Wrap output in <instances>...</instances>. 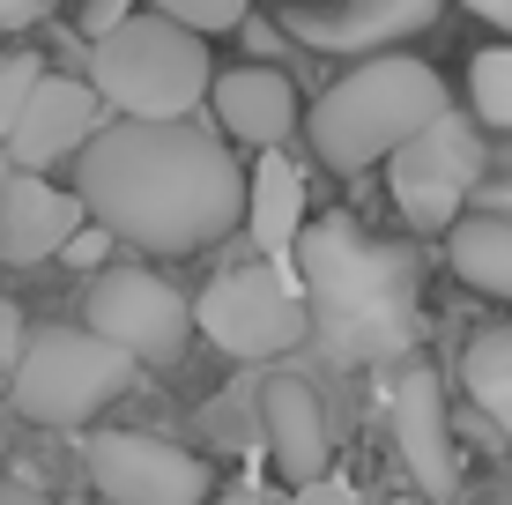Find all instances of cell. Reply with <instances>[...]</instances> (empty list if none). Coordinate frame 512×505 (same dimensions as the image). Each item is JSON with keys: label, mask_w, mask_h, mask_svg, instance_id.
Masks as SVG:
<instances>
[{"label": "cell", "mask_w": 512, "mask_h": 505, "mask_svg": "<svg viewBox=\"0 0 512 505\" xmlns=\"http://www.w3.org/2000/svg\"><path fill=\"white\" fill-rule=\"evenodd\" d=\"M75 201L141 253H201L238 231L245 164L223 149V134L193 127V112L112 119L75 149Z\"/></svg>", "instance_id": "obj_1"}, {"label": "cell", "mask_w": 512, "mask_h": 505, "mask_svg": "<svg viewBox=\"0 0 512 505\" xmlns=\"http://www.w3.org/2000/svg\"><path fill=\"white\" fill-rule=\"evenodd\" d=\"M305 260V335H320L334 364H394L416 342V253L386 246L349 216L297 223Z\"/></svg>", "instance_id": "obj_2"}, {"label": "cell", "mask_w": 512, "mask_h": 505, "mask_svg": "<svg viewBox=\"0 0 512 505\" xmlns=\"http://www.w3.org/2000/svg\"><path fill=\"white\" fill-rule=\"evenodd\" d=\"M446 75L409 52H364V67H349L334 90L312 97L305 142L327 171L357 179V171L386 164V149H401L431 112H446Z\"/></svg>", "instance_id": "obj_3"}, {"label": "cell", "mask_w": 512, "mask_h": 505, "mask_svg": "<svg viewBox=\"0 0 512 505\" xmlns=\"http://www.w3.org/2000/svg\"><path fill=\"white\" fill-rule=\"evenodd\" d=\"M208 75H216L208 38L156 8L119 15L112 30H97V52H90V90L119 119H179L208 97Z\"/></svg>", "instance_id": "obj_4"}, {"label": "cell", "mask_w": 512, "mask_h": 505, "mask_svg": "<svg viewBox=\"0 0 512 505\" xmlns=\"http://www.w3.org/2000/svg\"><path fill=\"white\" fill-rule=\"evenodd\" d=\"M134 379V357L119 342H104L97 327H45V335H23L15 350V379H8V402L30 424H90L97 409H112Z\"/></svg>", "instance_id": "obj_5"}, {"label": "cell", "mask_w": 512, "mask_h": 505, "mask_svg": "<svg viewBox=\"0 0 512 505\" xmlns=\"http://www.w3.org/2000/svg\"><path fill=\"white\" fill-rule=\"evenodd\" d=\"M386 179H394V208L416 231H446L468 208V186L483 179V134L468 112H431L401 149H386Z\"/></svg>", "instance_id": "obj_6"}, {"label": "cell", "mask_w": 512, "mask_h": 505, "mask_svg": "<svg viewBox=\"0 0 512 505\" xmlns=\"http://www.w3.org/2000/svg\"><path fill=\"white\" fill-rule=\"evenodd\" d=\"M193 327L231 357H282L305 342V298L275 260H253V268H223L193 298Z\"/></svg>", "instance_id": "obj_7"}, {"label": "cell", "mask_w": 512, "mask_h": 505, "mask_svg": "<svg viewBox=\"0 0 512 505\" xmlns=\"http://www.w3.org/2000/svg\"><path fill=\"white\" fill-rule=\"evenodd\" d=\"M82 327L119 342L134 364H179L193 335V305L149 268H97L90 298H82Z\"/></svg>", "instance_id": "obj_8"}, {"label": "cell", "mask_w": 512, "mask_h": 505, "mask_svg": "<svg viewBox=\"0 0 512 505\" xmlns=\"http://www.w3.org/2000/svg\"><path fill=\"white\" fill-rule=\"evenodd\" d=\"M90 483L104 491V505H201L216 491L201 454L149 431H97L90 439Z\"/></svg>", "instance_id": "obj_9"}, {"label": "cell", "mask_w": 512, "mask_h": 505, "mask_svg": "<svg viewBox=\"0 0 512 505\" xmlns=\"http://www.w3.org/2000/svg\"><path fill=\"white\" fill-rule=\"evenodd\" d=\"M446 0H290L275 30H290L312 52H386L438 23Z\"/></svg>", "instance_id": "obj_10"}, {"label": "cell", "mask_w": 512, "mask_h": 505, "mask_svg": "<svg viewBox=\"0 0 512 505\" xmlns=\"http://www.w3.org/2000/svg\"><path fill=\"white\" fill-rule=\"evenodd\" d=\"M90 127H97V90L90 82H75V75H38V90L23 97V112L8 119V164L15 171H52V164H67L82 142H90Z\"/></svg>", "instance_id": "obj_11"}, {"label": "cell", "mask_w": 512, "mask_h": 505, "mask_svg": "<svg viewBox=\"0 0 512 505\" xmlns=\"http://www.w3.org/2000/svg\"><path fill=\"white\" fill-rule=\"evenodd\" d=\"M82 223V201L67 186H52L45 171H0V268H38L67 246V231Z\"/></svg>", "instance_id": "obj_12"}, {"label": "cell", "mask_w": 512, "mask_h": 505, "mask_svg": "<svg viewBox=\"0 0 512 505\" xmlns=\"http://www.w3.org/2000/svg\"><path fill=\"white\" fill-rule=\"evenodd\" d=\"M394 446H401V461H409V476L423 483V498H453L461 454H453L446 394H438L431 364H409V372L394 379Z\"/></svg>", "instance_id": "obj_13"}, {"label": "cell", "mask_w": 512, "mask_h": 505, "mask_svg": "<svg viewBox=\"0 0 512 505\" xmlns=\"http://www.w3.org/2000/svg\"><path fill=\"white\" fill-rule=\"evenodd\" d=\"M208 104H216V127L245 149H282L297 127V90L282 67H231V75H208Z\"/></svg>", "instance_id": "obj_14"}, {"label": "cell", "mask_w": 512, "mask_h": 505, "mask_svg": "<svg viewBox=\"0 0 512 505\" xmlns=\"http://www.w3.org/2000/svg\"><path fill=\"white\" fill-rule=\"evenodd\" d=\"M260 424H268V454L282 483H305L327 468V409L305 379H268L260 387Z\"/></svg>", "instance_id": "obj_15"}, {"label": "cell", "mask_w": 512, "mask_h": 505, "mask_svg": "<svg viewBox=\"0 0 512 505\" xmlns=\"http://www.w3.org/2000/svg\"><path fill=\"white\" fill-rule=\"evenodd\" d=\"M245 231H253V246L268 253V260H282L290 253V238H297V223H305V171L290 164L282 149H268L253 164V179H245Z\"/></svg>", "instance_id": "obj_16"}, {"label": "cell", "mask_w": 512, "mask_h": 505, "mask_svg": "<svg viewBox=\"0 0 512 505\" xmlns=\"http://www.w3.org/2000/svg\"><path fill=\"white\" fill-rule=\"evenodd\" d=\"M446 260L468 290L512 305V216L505 208H483V216H453L446 223Z\"/></svg>", "instance_id": "obj_17"}, {"label": "cell", "mask_w": 512, "mask_h": 505, "mask_svg": "<svg viewBox=\"0 0 512 505\" xmlns=\"http://www.w3.org/2000/svg\"><path fill=\"white\" fill-rule=\"evenodd\" d=\"M461 379H468L475 409H483L490 424L512 439V320H505V327H483V335H468Z\"/></svg>", "instance_id": "obj_18"}, {"label": "cell", "mask_w": 512, "mask_h": 505, "mask_svg": "<svg viewBox=\"0 0 512 505\" xmlns=\"http://www.w3.org/2000/svg\"><path fill=\"white\" fill-rule=\"evenodd\" d=\"M468 119L490 134H512V45H490L468 60Z\"/></svg>", "instance_id": "obj_19"}, {"label": "cell", "mask_w": 512, "mask_h": 505, "mask_svg": "<svg viewBox=\"0 0 512 505\" xmlns=\"http://www.w3.org/2000/svg\"><path fill=\"white\" fill-rule=\"evenodd\" d=\"M141 8H156V15H171V23H186V30H238L245 15H253V0H141Z\"/></svg>", "instance_id": "obj_20"}, {"label": "cell", "mask_w": 512, "mask_h": 505, "mask_svg": "<svg viewBox=\"0 0 512 505\" xmlns=\"http://www.w3.org/2000/svg\"><path fill=\"white\" fill-rule=\"evenodd\" d=\"M38 75H45L38 52H8V60H0V134H8L15 112H23V97L38 90Z\"/></svg>", "instance_id": "obj_21"}, {"label": "cell", "mask_w": 512, "mask_h": 505, "mask_svg": "<svg viewBox=\"0 0 512 505\" xmlns=\"http://www.w3.org/2000/svg\"><path fill=\"white\" fill-rule=\"evenodd\" d=\"M104 253H112V231H104V223H90V216H82L75 231H67V246H60L67 268H104Z\"/></svg>", "instance_id": "obj_22"}, {"label": "cell", "mask_w": 512, "mask_h": 505, "mask_svg": "<svg viewBox=\"0 0 512 505\" xmlns=\"http://www.w3.org/2000/svg\"><path fill=\"white\" fill-rule=\"evenodd\" d=\"M297 505H364V498L349 491L342 476H327V468H320V476H305V483H297Z\"/></svg>", "instance_id": "obj_23"}, {"label": "cell", "mask_w": 512, "mask_h": 505, "mask_svg": "<svg viewBox=\"0 0 512 505\" xmlns=\"http://www.w3.org/2000/svg\"><path fill=\"white\" fill-rule=\"evenodd\" d=\"M23 335H30L23 305H8V298H0V364H15V350H23Z\"/></svg>", "instance_id": "obj_24"}, {"label": "cell", "mask_w": 512, "mask_h": 505, "mask_svg": "<svg viewBox=\"0 0 512 505\" xmlns=\"http://www.w3.org/2000/svg\"><path fill=\"white\" fill-rule=\"evenodd\" d=\"M45 15H52V0H0V30H30Z\"/></svg>", "instance_id": "obj_25"}, {"label": "cell", "mask_w": 512, "mask_h": 505, "mask_svg": "<svg viewBox=\"0 0 512 505\" xmlns=\"http://www.w3.org/2000/svg\"><path fill=\"white\" fill-rule=\"evenodd\" d=\"M119 15H134V0H90V15H82V30H90V38H97V30H112V23H119Z\"/></svg>", "instance_id": "obj_26"}, {"label": "cell", "mask_w": 512, "mask_h": 505, "mask_svg": "<svg viewBox=\"0 0 512 505\" xmlns=\"http://www.w3.org/2000/svg\"><path fill=\"white\" fill-rule=\"evenodd\" d=\"M468 15H483L490 30H512V0H461Z\"/></svg>", "instance_id": "obj_27"}, {"label": "cell", "mask_w": 512, "mask_h": 505, "mask_svg": "<svg viewBox=\"0 0 512 505\" xmlns=\"http://www.w3.org/2000/svg\"><path fill=\"white\" fill-rule=\"evenodd\" d=\"M0 505H52V498L30 491V483H0Z\"/></svg>", "instance_id": "obj_28"}, {"label": "cell", "mask_w": 512, "mask_h": 505, "mask_svg": "<svg viewBox=\"0 0 512 505\" xmlns=\"http://www.w3.org/2000/svg\"><path fill=\"white\" fill-rule=\"evenodd\" d=\"M201 505H260V498H253V491H223V498H216V491H208Z\"/></svg>", "instance_id": "obj_29"}, {"label": "cell", "mask_w": 512, "mask_h": 505, "mask_svg": "<svg viewBox=\"0 0 512 505\" xmlns=\"http://www.w3.org/2000/svg\"><path fill=\"white\" fill-rule=\"evenodd\" d=\"M394 505H438V498H394Z\"/></svg>", "instance_id": "obj_30"}, {"label": "cell", "mask_w": 512, "mask_h": 505, "mask_svg": "<svg viewBox=\"0 0 512 505\" xmlns=\"http://www.w3.org/2000/svg\"><path fill=\"white\" fill-rule=\"evenodd\" d=\"M0 439H8V431H0Z\"/></svg>", "instance_id": "obj_31"}, {"label": "cell", "mask_w": 512, "mask_h": 505, "mask_svg": "<svg viewBox=\"0 0 512 505\" xmlns=\"http://www.w3.org/2000/svg\"><path fill=\"white\" fill-rule=\"evenodd\" d=\"M505 505H512V498H505Z\"/></svg>", "instance_id": "obj_32"}]
</instances>
